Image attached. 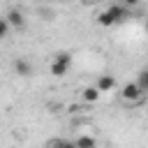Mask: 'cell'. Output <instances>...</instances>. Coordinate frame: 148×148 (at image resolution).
<instances>
[{"instance_id":"obj_1","label":"cell","mask_w":148,"mask_h":148,"mask_svg":"<svg viewBox=\"0 0 148 148\" xmlns=\"http://www.w3.org/2000/svg\"><path fill=\"white\" fill-rule=\"evenodd\" d=\"M125 18H127V7H125V5H111V7H106V9L97 16L99 25H104V28L118 25V23H123Z\"/></svg>"},{"instance_id":"obj_2","label":"cell","mask_w":148,"mask_h":148,"mask_svg":"<svg viewBox=\"0 0 148 148\" xmlns=\"http://www.w3.org/2000/svg\"><path fill=\"white\" fill-rule=\"evenodd\" d=\"M69 67H72V56L67 51H60V53L53 56V62H51V74L53 76H58V79L65 76L69 72Z\"/></svg>"},{"instance_id":"obj_3","label":"cell","mask_w":148,"mask_h":148,"mask_svg":"<svg viewBox=\"0 0 148 148\" xmlns=\"http://www.w3.org/2000/svg\"><path fill=\"white\" fill-rule=\"evenodd\" d=\"M146 92L141 90V86L136 83V81H130V83H125L123 88H120V97L125 99V102H130V104H136V102H141V97H143Z\"/></svg>"},{"instance_id":"obj_4","label":"cell","mask_w":148,"mask_h":148,"mask_svg":"<svg viewBox=\"0 0 148 148\" xmlns=\"http://www.w3.org/2000/svg\"><path fill=\"white\" fill-rule=\"evenodd\" d=\"M5 18L9 21V25L12 28H16V30H21L23 25H25V16H23V12L18 9V7H12L7 14H5Z\"/></svg>"},{"instance_id":"obj_5","label":"cell","mask_w":148,"mask_h":148,"mask_svg":"<svg viewBox=\"0 0 148 148\" xmlns=\"http://www.w3.org/2000/svg\"><path fill=\"white\" fill-rule=\"evenodd\" d=\"M14 72H16L18 76L28 79V76H32V65H30L25 58H16V60H14Z\"/></svg>"},{"instance_id":"obj_6","label":"cell","mask_w":148,"mask_h":148,"mask_svg":"<svg viewBox=\"0 0 148 148\" xmlns=\"http://www.w3.org/2000/svg\"><path fill=\"white\" fill-rule=\"evenodd\" d=\"M95 86L99 88V92H109V90H113V88H116V79H113L111 74H99Z\"/></svg>"},{"instance_id":"obj_7","label":"cell","mask_w":148,"mask_h":148,"mask_svg":"<svg viewBox=\"0 0 148 148\" xmlns=\"http://www.w3.org/2000/svg\"><path fill=\"white\" fill-rule=\"evenodd\" d=\"M99 95H102V92H99V88H97V86H88V88H83V90H81V97H83L86 102H97V99H99Z\"/></svg>"},{"instance_id":"obj_8","label":"cell","mask_w":148,"mask_h":148,"mask_svg":"<svg viewBox=\"0 0 148 148\" xmlns=\"http://www.w3.org/2000/svg\"><path fill=\"white\" fill-rule=\"evenodd\" d=\"M74 146L76 148H95L97 139L95 136H79V139H74Z\"/></svg>"},{"instance_id":"obj_9","label":"cell","mask_w":148,"mask_h":148,"mask_svg":"<svg viewBox=\"0 0 148 148\" xmlns=\"http://www.w3.org/2000/svg\"><path fill=\"white\" fill-rule=\"evenodd\" d=\"M136 83L141 86V90H143V92H148V67H143V69L139 72V76H136Z\"/></svg>"},{"instance_id":"obj_10","label":"cell","mask_w":148,"mask_h":148,"mask_svg":"<svg viewBox=\"0 0 148 148\" xmlns=\"http://www.w3.org/2000/svg\"><path fill=\"white\" fill-rule=\"evenodd\" d=\"M9 30H12L9 21H7L5 16H0V39H7V37H9Z\"/></svg>"},{"instance_id":"obj_11","label":"cell","mask_w":148,"mask_h":148,"mask_svg":"<svg viewBox=\"0 0 148 148\" xmlns=\"http://www.w3.org/2000/svg\"><path fill=\"white\" fill-rule=\"evenodd\" d=\"M46 146H74V141H67V139H49Z\"/></svg>"},{"instance_id":"obj_12","label":"cell","mask_w":148,"mask_h":148,"mask_svg":"<svg viewBox=\"0 0 148 148\" xmlns=\"http://www.w3.org/2000/svg\"><path fill=\"white\" fill-rule=\"evenodd\" d=\"M39 14L44 16V21H51V18L56 16V12H53V9H46V7H42V9H39Z\"/></svg>"},{"instance_id":"obj_13","label":"cell","mask_w":148,"mask_h":148,"mask_svg":"<svg viewBox=\"0 0 148 148\" xmlns=\"http://www.w3.org/2000/svg\"><path fill=\"white\" fill-rule=\"evenodd\" d=\"M139 2H141V0H123V5H125V7H136Z\"/></svg>"},{"instance_id":"obj_14","label":"cell","mask_w":148,"mask_h":148,"mask_svg":"<svg viewBox=\"0 0 148 148\" xmlns=\"http://www.w3.org/2000/svg\"><path fill=\"white\" fill-rule=\"evenodd\" d=\"M81 2H83V5H92L95 0H81Z\"/></svg>"},{"instance_id":"obj_15","label":"cell","mask_w":148,"mask_h":148,"mask_svg":"<svg viewBox=\"0 0 148 148\" xmlns=\"http://www.w3.org/2000/svg\"><path fill=\"white\" fill-rule=\"evenodd\" d=\"M143 28H146V35H148V18H146V23H143Z\"/></svg>"}]
</instances>
